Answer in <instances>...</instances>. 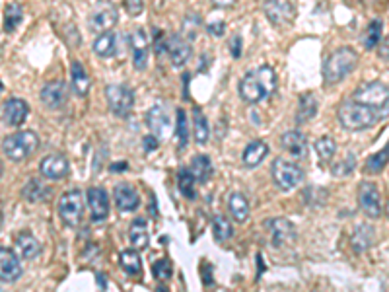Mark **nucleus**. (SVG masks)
<instances>
[{
  "label": "nucleus",
  "mask_w": 389,
  "mask_h": 292,
  "mask_svg": "<svg viewBox=\"0 0 389 292\" xmlns=\"http://www.w3.org/2000/svg\"><path fill=\"white\" fill-rule=\"evenodd\" d=\"M277 73L273 66L263 64L253 69L239 80V95L247 104H261L269 100L277 90Z\"/></svg>",
  "instance_id": "obj_1"
},
{
  "label": "nucleus",
  "mask_w": 389,
  "mask_h": 292,
  "mask_svg": "<svg viewBox=\"0 0 389 292\" xmlns=\"http://www.w3.org/2000/svg\"><path fill=\"white\" fill-rule=\"evenodd\" d=\"M381 111H383V107L378 109V107H370V105L356 104V102L348 100V102H345L338 107L337 117L343 129H347V131H364V129L376 125L383 117H388V113H381Z\"/></svg>",
  "instance_id": "obj_2"
},
{
  "label": "nucleus",
  "mask_w": 389,
  "mask_h": 292,
  "mask_svg": "<svg viewBox=\"0 0 389 292\" xmlns=\"http://www.w3.org/2000/svg\"><path fill=\"white\" fill-rule=\"evenodd\" d=\"M359 66V55L352 47H338L337 51H333L327 57V61L323 64V80L327 86L341 82L343 78H347Z\"/></svg>",
  "instance_id": "obj_3"
},
{
  "label": "nucleus",
  "mask_w": 389,
  "mask_h": 292,
  "mask_svg": "<svg viewBox=\"0 0 389 292\" xmlns=\"http://www.w3.org/2000/svg\"><path fill=\"white\" fill-rule=\"evenodd\" d=\"M39 146V136L33 131H18L2 140V152L12 162H21L30 158Z\"/></svg>",
  "instance_id": "obj_4"
},
{
  "label": "nucleus",
  "mask_w": 389,
  "mask_h": 292,
  "mask_svg": "<svg viewBox=\"0 0 389 292\" xmlns=\"http://www.w3.org/2000/svg\"><path fill=\"white\" fill-rule=\"evenodd\" d=\"M57 210H59V217L61 220L71 226V228H76L80 224L84 215V193L80 189H71V191H64L59 199V205H57Z\"/></svg>",
  "instance_id": "obj_5"
},
{
  "label": "nucleus",
  "mask_w": 389,
  "mask_h": 292,
  "mask_svg": "<svg viewBox=\"0 0 389 292\" xmlns=\"http://www.w3.org/2000/svg\"><path fill=\"white\" fill-rule=\"evenodd\" d=\"M271 174H273V179H275L278 189H282V191L296 188L298 183L304 179V170L298 166L296 162L287 160V158H277L271 166Z\"/></svg>",
  "instance_id": "obj_6"
},
{
  "label": "nucleus",
  "mask_w": 389,
  "mask_h": 292,
  "mask_svg": "<svg viewBox=\"0 0 389 292\" xmlns=\"http://www.w3.org/2000/svg\"><path fill=\"white\" fill-rule=\"evenodd\" d=\"M105 95H107V104H109V109H111L113 115L127 117L133 111L134 92L129 86H125V84H109L105 88Z\"/></svg>",
  "instance_id": "obj_7"
},
{
  "label": "nucleus",
  "mask_w": 389,
  "mask_h": 292,
  "mask_svg": "<svg viewBox=\"0 0 389 292\" xmlns=\"http://www.w3.org/2000/svg\"><path fill=\"white\" fill-rule=\"evenodd\" d=\"M352 102L381 109L389 102V88L383 82L360 84L359 88L352 92Z\"/></svg>",
  "instance_id": "obj_8"
},
{
  "label": "nucleus",
  "mask_w": 389,
  "mask_h": 292,
  "mask_svg": "<svg viewBox=\"0 0 389 292\" xmlns=\"http://www.w3.org/2000/svg\"><path fill=\"white\" fill-rule=\"evenodd\" d=\"M359 205L364 215L370 219H378L381 215V195H379L378 185L372 181H362L359 188Z\"/></svg>",
  "instance_id": "obj_9"
},
{
  "label": "nucleus",
  "mask_w": 389,
  "mask_h": 292,
  "mask_svg": "<svg viewBox=\"0 0 389 292\" xmlns=\"http://www.w3.org/2000/svg\"><path fill=\"white\" fill-rule=\"evenodd\" d=\"M263 10H265L266 18L271 20V24L275 26H288L292 24L296 18V8L292 2L287 0H271L263 4Z\"/></svg>",
  "instance_id": "obj_10"
},
{
  "label": "nucleus",
  "mask_w": 389,
  "mask_h": 292,
  "mask_svg": "<svg viewBox=\"0 0 389 292\" xmlns=\"http://www.w3.org/2000/svg\"><path fill=\"white\" fill-rule=\"evenodd\" d=\"M266 230L271 234V241L273 246H287V244H292L296 240V228L294 224L287 219H269L265 222Z\"/></svg>",
  "instance_id": "obj_11"
},
{
  "label": "nucleus",
  "mask_w": 389,
  "mask_h": 292,
  "mask_svg": "<svg viewBox=\"0 0 389 292\" xmlns=\"http://www.w3.org/2000/svg\"><path fill=\"white\" fill-rule=\"evenodd\" d=\"M28 115H30V105L18 98H10L0 107V119L8 127H20L28 119Z\"/></svg>",
  "instance_id": "obj_12"
},
{
  "label": "nucleus",
  "mask_w": 389,
  "mask_h": 292,
  "mask_svg": "<svg viewBox=\"0 0 389 292\" xmlns=\"http://www.w3.org/2000/svg\"><path fill=\"white\" fill-rule=\"evenodd\" d=\"M71 172V164L66 156L62 154H49L42 160L39 164V174H42L45 179H51V181H59V179H64Z\"/></svg>",
  "instance_id": "obj_13"
},
{
  "label": "nucleus",
  "mask_w": 389,
  "mask_h": 292,
  "mask_svg": "<svg viewBox=\"0 0 389 292\" xmlns=\"http://www.w3.org/2000/svg\"><path fill=\"white\" fill-rule=\"evenodd\" d=\"M21 277V261L12 250L0 248V281L14 282Z\"/></svg>",
  "instance_id": "obj_14"
},
{
  "label": "nucleus",
  "mask_w": 389,
  "mask_h": 292,
  "mask_svg": "<svg viewBox=\"0 0 389 292\" xmlns=\"http://www.w3.org/2000/svg\"><path fill=\"white\" fill-rule=\"evenodd\" d=\"M66 100H69V88L62 80H53L43 86L42 102L49 109H59L66 104Z\"/></svg>",
  "instance_id": "obj_15"
},
{
  "label": "nucleus",
  "mask_w": 389,
  "mask_h": 292,
  "mask_svg": "<svg viewBox=\"0 0 389 292\" xmlns=\"http://www.w3.org/2000/svg\"><path fill=\"white\" fill-rule=\"evenodd\" d=\"M280 146L288 156L294 160H306L307 158V138L300 131H288L280 136Z\"/></svg>",
  "instance_id": "obj_16"
},
{
  "label": "nucleus",
  "mask_w": 389,
  "mask_h": 292,
  "mask_svg": "<svg viewBox=\"0 0 389 292\" xmlns=\"http://www.w3.org/2000/svg\"><path fill=\"white\" fill-rule=\"evenodd\" d=\"M88 205L93 222H103L109 217V195L103 188H92L88 191Z\"/></svg>",
  "instance_id": "obj_17"
},
{
  "label": "nucleus",
  "mask_w": 389,
  "mask_h": 292,
  "mask_svg": "<svg viewBox=\"0 0 389 292\" xmlns=\"http://www.w3.org/2000/svg\"><path fill=\"white\" fill-rule=\"evenodd\" d=\"M113 199H115L117 209L123 210V212L136 210L141 205V195L131 183H119L117 188L113 189Z\"/></svg>",
  "instance_id": "obj_18"
},
{
  "label": "nucleus",
  "mask_w": 389,
  "mask_h": 292,
  "mask_svg": "<svg viewBox=\"0 0 389 292\" xmlns=\"http://www.w3.org/2000/svg\"><path fill=\"white\" fill-rule=\"evenodd\" d=\"M131 45H133V63L136 66V71H143L144 66L148 64V55H150V39L148 33L144 30H134L131 35Z\"/></svg>",
  "instance_id": "obj_19"
},
{
  "label": "nucleus",
  "mask_w": 389,
  "mask_h": 292,
  "mask_svg": "<svg viewBox=\"0 0 389 292\" xmlns=\"http://www.w3.org/2000/svg\"><path fill=\"white\" fill-rule=\"evenodd\" d=\"M119 16L113 6H102L90 16V30L96 33H107L117 24Z\"/></svg>",
  "instance_id": "obj_20"
},
{
  "label": "nucleus",
  "mask_w": 389,
  "mask_h": 292,
  "mask_svg": "<svg viewBox=\"0 0 389 292\" xmlns=\"http://www.w3.org/2000/svg\"><path fill=\"white\" fill-rule=\"evenodd\" d=\"M168 55L175 66H181L191 55V43L187 42L181 33H174L168 37Z\"/></svg>",
  "instance_id": "obj_21"
},
{
  "label": "nucleus",
  "mask_w": 389,
  "mask_h": 292,
  "mask_svg": "<svg viewBox=\"0 0 389 292\" xmlns=\"http://www.w3.org/2000/svg\"><path fill=\"white\" fill-rule=\"evenodd\" d=\"M146 125L150 127V131L156 136H164L165 129L170 127V117L162 105L156 104L154 107H150V111L146 113Z\"/></svg>",
  "instance_id": "obj_22"
},
{
  "label": "nucleus",
  "mask_w": 389,
  "mask_h": 292,
  "mask_svg": "<svg viewBox=\"0 0 389 292\" xmlns=\"http://www.w3.org/2000/svg\"><path fill=\"white\" fill-rule=\"evenodd\" d=\"M119 49V37L117 33L107 32V33H100L93 42V53L102 59H109Z\"/></svg>",
  "instance_id": "obj_23"
},
{
  "label": "nucleus",
  "mask_w": 389,
  "mask_h": 292,
  "mask_svg": "<svg viewBox=\"0 0 389 292\" xmlns=\"http://www.w3.org/2000/svg\"><path fill=\"white\" fill-rule=\"evenodd\" d=\"M16 248L24 259H33L42 253V244L35 240V236L30 232H21L16 236Z\"/></svg>",
  "instance_id": "obj_24"
},
{
  "label": "nucleus",
  "mask_w": 389,
  "mask_h": 292,
  "mask_svg": "<svg viewBox=\"0 0 389 292\" xmlns=\"http://www.w3.org/2000/svg\"><path fill=\"white\" fill-rule=\"evenodd\" d=\"M71 80H72V90H74V94L84 95L90 92V76L86 73V69L82 66V63H78V61H74L71 66Z\"/></svg>",
  "instance_id": "obj_25"
},
{
  "label": "nucleus",
  "mask_w": 389,
  "mask_h": 292,
  "mask_svg": "<svg viewBox=\"0 0 389 292\" xmlns=\"http://www.w3.org/2000/svg\"><path fill=\"white\" fill-rule=\"evenodd\" d=\"M318 98L311 94V92H306V94L300 95V102H298V113H296V121L298 123H306L309 119H314L316 113H318Z\"/></svg>",
  "instance_id": "obj_26"
},
{
  "label": "nucleus",
  "mask_w": 389,
  "mask_h": 292,
  "mask_svg": "<svg viewBox=\"0 0 389 292\" xmlns=\"http://www.w3.org/2000/svg\"><path fill=\"white\" fill-rule=\"evenodd\" d=\"M266 152H269V146H266L263 140H253V143H249V145L246 146L244 156H242V162H244V166L255 167L263 162V158L266 156Z\"/></svg>",
  "instance_id": "obj_27"
},
{
  "label": "nucleus",
  "mask_w": 389,
  "mask_h": 292,
  "mask_svg": "<svg viewBox=\"0 0 389 292\" xmlns=\"http://www.w3.org/2000/svg\"><path fill=\"white\" fill-rule=\"evenodd\" d=\"M212 162H210V158L205 156V154H199V156H194L191 160V166H189V172H191V176L194 178V181H199V183H205L206 179L212 176Z\"/></svg>",
  "instance_id": "obj_28"
},
{
  "label": "nucleus",
  "mask_w": 389,
  "mask_h": 292,
  "mask_svg": "<svg viewBox=\"0 0 389 292\" xmlns=\"http://www.w3.org/2000/svg\"><path fill=\"white\" fill-rule=\"evenodd\" d=\"M129 240L133 244L134 250H144L148 246L150 236H148V224H146V220L134 219L131 228H129Z\"/></svg>",
  "instance_id": "obj_29"
},
{
  "label": "nucleus",
  "mask_w": 389,
  "mask_h": 292,
  "mask_svg": "<svg viewBox=\"0 0 389 292\" xmlns=\"http://www.w3.org/2000/svg\"><path fill=\"white\" fill-rule=\"evenodd\" d=\"M228 207H230V212L232 217L237 222H246L247 217H249V203H247L246 195L242 193H232L230 199H228Z\"/></svg>",
  "instance_id": "obj_30"
},
{
  "label": "nucleus",
  "mask_w": 389,
  "mask_h": 292,
  "mask_svg": "<svg viewBox=\"0 0 389 292\" xmlns=\"http://www.w3.org/2000/svg\"><path fill=\"white\" fill-rule=\"evenodd\" d=\"M119 263H121L123 271L127 273V275H131V277H138L141 271H143L141 257H138V253L133 250L121 251V255H119Z\"/></svg>",
  "instance_id": "obj_31"
},
{
  "label": "nucleus",
  "mask_w": 389,
  "mask_h": 292,
  "mask_svg": "<svg viewBox=\"0 0 389 292\" xmlns=\"http://www.w3.org/2000/svg\"><path fill=\"white\" fill-rule=\"evenodd\" d=\"M374 228L372 226H359L356 232L352 234V238H350V244H352V248L362 253V251H366L372 246V241H374Z\"/></svg>",
  "instance_id": "obj_32"
},
{
  "label": "nucleus",
  "mask_w": 389,
  "mask_h": 292,
  "mask_svg": "<svg viewBox=\"0 0 389 292\" xmlns=\"http://www.w3.org/2000/svg\"><path fill=\"white\" fill-rule=\"evenodd\" d=\"M193 125L194 140H197L199 145H206V143H208V136H210V129H208L206 117L203 115V111H201L199 107L193 111Z\"/></svg>",
  "instance_id": "obj_33"
},
{
  "label": "nucleus",
  "mask_w": 389,
  "mask_h": 292,
  "mask_svg": "<svg viewBox=\"0 0 389 292\" xmlns=\"http://www.w3.org/2000/svg\"><path fill=\"white\" fill-rule=\"evenodd\" d=\"M381 32H383V21L376 18V20H372L368 24V28H366V33H364V37H362V43H364V47L366 49H376L381 42Z\"/></svg>",
  "instance_id": "obj_34"
},
{
  "label": "nucleus",
  "mask_w": 389,
  "mask_h": 292,
  "mask_svg": "<svg viewBox=\"0 0 389 292\" xmlns=\"http://www.w3.org/2000/svg\"><path fill=\"white\" fill-rule=\"evenodd\" d=\"M316 152L321 158V162H331L333 156L337 154V143H335V138H331V136L318 138L316 140Z\"/></svg>",
  "instance_id": "obj_35"
},
{
  "label": "nucleus",
  "mask_w": 389,
  "mask_h": 292,
  "mask_svg": "<svg viewBox=\"0 0 389 292\" xmlns=\"http://www.w3.org/2000/svg\"><path fill=\"white\" fill-rule=\"evenodd\" d=\"M177 183H179V191L181 195L193 201L197 197V191H194V178L191 176L189 167H181L179 174H177Z\"/></svg>",
  "instance_id": "obj_36"
},
{
  "label": "nucleus",
  "mask_w": 389,
  "mask_h": 292,
  "mask_svg": "<svg viewBox=\"0 0 389 292\" xmlns=\"http://www.w3.org/2000/svg\"><path fill=\"white\" fill-rule=\"evenodd\" d=\"M212 230H215V236L218 241L230 240L234 236V228H232V222L226 219L224 215H218L212 220Z\"/></svg>",
  "instance_id": "obj_37"
},
{
  "label": "nucleus",
  "mask_w": 389,
  "mask_h": 292,
  "mask_svg": "<svg viewBox=\"0 0 389 292\" xmlns=\"http://www.w3.org/2000/svg\"><path fill=\"white\" fill-rule=\"evenodd\" d=\"M175 136L179 150H185L189 145V125H187V115L183 109H177V127H175Z\"/></svg>",
  "instance_id": "obj_38"
},
{
  "label": "nucleus",
  "mask_w": 389,
  "mask_h": 292,
  "mask_svg": "<svg viewBox=\"0 0 389 292\" xmlns=\"http://www.w3.org/2000/svg\"><path fill=\"white\" fill-rule=\"evenodd\" d=\"M388 164H389V143L383 150H379V152H376V154H372V156L368 158L366 170H368L370 174H379V172L388 166Z\"/></svg>",
  "instance_id": "obj_39"
},
{
  "label": "nucleus",
  "mask_w": 389,
  "mask_h": 292,
  "mask_svg": "<svg viewBox=\"0 0 389 292\" xmlns=\"http://www.w3.org/2000/svg\"><path fill=\"white\" fill-rule=\"evenodd\" d=\"M24 197L28 199L30 203H37L47 197V188L43 185L39 179H31L28 181V185L24 188Z\"/></svg>",
  "instance_id": "obj_40"
},
{
  "label": "nucleus",
  "mask_w": 389,
  "mask_h": 292,
  "mask_svg": "<svg viewBox=\"0 0 389 292\" xmlns=\"http://www.w3.org/2000/svg\"><path fill=\"white\" fill-rule=\"evenodd\" d=\"M24 18V10H21L20 4H16V2H12L6 6V20H4V30L6 32H14L16 28H18V24Z\"/></svg>",
  "instance_id": "obj_41"
},
{
  "label": "nucleus",
  "mask_w": 389,
  "mask_h": 292,
  "mask_svg": "<svg viewBox=\"0 0 389 292\" xmlns=\"http://www.w3.org/2000/svg\"><path fill=\"white\" fill-rule=\"evenodd\" d=\"M356 166V158L352 156V154H348L343 162H337L335 166L331 167V172H333V176H337V178H343V176H348L352 170Z\"/></svg>",
  "instance_id": "obj_42"
},
{
  "label": "nucleus",
  "mask_w": 389,
  "mask_h": 292,
  "mask_svg": "<svg viewBox=\"0 0 389 292\" xmlns=\"http://www.w3.org/2000/svg\"><path fill=\"white\" fill-rule=\"evenodd\" d=\"M152 273L158 281H168V279L172 277V263L168 259L156 261L152 267Z\"/></svg>",
  "instance_id": "obj_43"
},
{
  "label": "nucleus",
  "mask_w": 389,
  "mask_h": 292,
  "mask_svg": "<svg viewBox=\"0 0 389 292\" xmlns=\"http://www.w3.org/2000/svg\"><path fill=\"white\" fill-rule=\"evenodd\" d=\"M199 24H201V18H199V14H189L187 18H185V26H183V33H187V37L189 39H194L197 37V30H199Z\"/></svg>",
  "instance_id": "obj_44"
},
{
  "label": "nucleus",
  "mask_w": 389,
  "mask_h": 292,
  "mask_svg": "<svg viewBox=\"0 0 389 292\" xmlns=\"http://www.w3.org/2000/svg\"><path fill=\"white\" fill-rule=\"evenodd\" d=\"M143 0H127V2H125V10L129 12L131 16H138V14L143 12Z\"/></svg>",
  "instance_id": "obj_45"
},
{
  "label": "nucleus",
  "mask_w": 389,
  "mask_h": 292,
  "mask_svg": "<svg viewBox=\"0 0 389 292\" xmlns=\"http://www.w3.org/2000/svg\"><path fill=\"white\" fill-rule=\"evenodd\" d=\"M378 55H379V59H383V61H389V35L386 37V39H383V42L379 43Z\"/></svg>",
  "instance_id": "obj_46"
},
{
  "label": "nucleus",
  "mask_w": 389,
  "mask_h": 292,
  "mask_svg": "<svg viewBox=\"0 0 389 292\" xmlns=\"http://www.w3.org/2000/svg\"><path fill=\"white\" fill-rule=\"evenodd\" d=\"M242 55V37L236 35V37H232V57L237 59Z\"/></svg>",
  "instance_id": "obj_47"
},
{
  "label": "nucleus",
  "mask_w": 389,
  "mask_h": 292,
  "mask_svg": "<svg viewBox=\"0 0 389 292\" xmlns=\"http://www.w3.org/2000/svg\"><path fill=\"white\" fill-rule=\"evenodd\" d=\"M208 32L212 33V35H222L224 33V24L220 21V24H210L208 26Z\"/></svg>",
  "instance_id": "obj_48"
},
{
  "label": "nucleus",
  "mask_w": 389,
  "mask_h": 292,
  "mask_svg": "<svg viewBox=\"0 0 389 292\" xmlns=\"http://www.w3.org/2000/svg\"><path fill=\"white\" fill-rule=\"evenodd\" d=\"M156 146H158V143H156L154 136H146V138H144V148H146V150H152Z\"/></svg>",
  "instance_id": "obj_49"
},
{
  "label": "nucleus",
  "mask_w": 389,
  "mask_h": 292,
  "mask_svg": "<svg viewBox=\"0 0 389 292\" xmlns=\"http://www.w3.org/2000/svg\"><path fill=\"white\" fill-rule=\"evenodd\" d=\"M234 4V0H216L215 2V6H232Z\"/></svg>",
  "instance_id": "obj_50"
},
{
  "label": "nucleus",
  "mask_w": 389,
  "mask_h": 292,
  "mask_svg": "<svg viewBox=\"0 0 389 292\" xmlns=\"http://www.w3.org/2000/svg\"><path fill=\"white\" fill-rule=\"evenodd\" d=\"M156 292H170V291H168V289H164V286H158V291H156Z\"/></svg>",
  "instance_id": "obj_51"
},
{
  "label": "nucleus",
  "mask_w": 389,
  "mask_h": 292,
  "mask_svg": "<svg viewBox=\"0 0 389 292\" xmlns=\"http://www.w3.org/2000/svg\"><path fill=\"white\" fill-rule=\"evenodd\" d=\"M386 215L389 217V201H388V205H386Z\"/></svg>",
  "instance_id": "obj_52"
},
{
  "label": "nucleus",
  "mask_w": 389,
  "mask_h": 292,
  "mask_svg": "<svg viewBox=\"0 0 389 292\" xmlns=\"http://www.w3.org/2000/svg\"><path fill=\"white\" fill-rule=\"evenodd\" d=\"M0 178H2V162H0Z\"/></svg>",
  "instance_id": "obj_53"
},
{
  "label": "nucleus",
  "mask_w": 389,
  "mask_h": 292,
  "mask_svg": "<svg viewBox=\"0 0 389 292\" xmlns=\"http://www.w3.org/2000/svg\"><path fill=\"white\" fill-rule=\"evenodd\" d=\"M0 90H2V84H0Z\"/></svg>",
  "instance_id": "obj_54"
}]
</instances>
